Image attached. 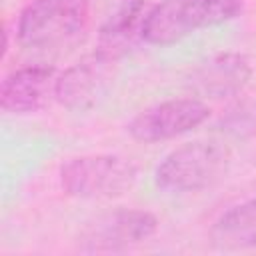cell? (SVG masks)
<instances>
[{
    "label": "cell",
    "instance_id": "6da1fadb",
    "mask_svg": "<svg viewBox=\"0 0 256 256\" xmlns=\"http://www.w3.org/2000/svg\"><path fill=\"white\" fill-rule=\"evenodd\" d=\"M240 6V0H160L144 16L140 36L148 44L168 46L200 28L234 18Z\"/></svg>",
    "mask_w": 256,
    "mask_h": 256
},
{
    "label": "cell",
    "instance_id": "7a4b0ae2",
    "mask_svg": "<svg viewBox=\"0 0 256 256\" xmlns=\"http://www.w3.org/2000/svg\"><path fill=\"white\" fill-rule=\"evenodd\" d=\"M90 0H32L20 14V44L32 50H54L80 38L88 24Z\"/></svg>",
    "mask_w": 256,
    "mask_h": 256
},
{
    "label": "cell",
    "instance_id": "3957f363",
    "mask_svg": "<svg viewBox=\"0 0 256 256\" xmlns=\"http://www.w3.org/2000/svg\"><path fill=\"white\" fill-rule=\"evenodd\" d=\"M230 166V150L214 140H196L172 150L156 168V184L166 192H198L218 182Z\"/></svg>",
    "mask_w": 256,
    "mask_h": 256
},
{
    "label": "cell",
    "instance_id": "277c9868",
    "mask_svg": "<svg viewBox=\"0 0 256 256\" xmlns=\"http://www.w3.org/2000/svg\"><path fill=\"white\" fill-rule=\"evenodd\" d=\"M60 182L76 198H116L134 186L136 166L112 154L80 156L60 168Z\"/></svg>",
    "mask_w": 256,
    "mask_h": 256
},
{
    "label": "cell",
    "instance_id": "5b68a950",
    "mask_svg": "<svg viewBox=\"0 0 256 256\" xmlns=\"http://www.w3.org/2000/svg\"><path fill=\"white\" fill-rule=\"evenodd\" d=\"M158 220L146 210L120 208L96 218L80 236L86 252H118L146 242L156 234Z\"/></svg>",
    "mask_w": 256,
    "mask_h": 256
},
{
    "label": "cell",
    "instance_id": "8992f818",
    "mask_svg": "<svg viewBox=\"0 0 256 256\" xmlns=\"http://www.w3.org/2000/svg\"><path fill=\"white\" fill-rule=\"evenodd\" d=\"M210 108L198 98H178L154 104L142 110L130 124L128 132L134 140L152 144L182 136L206 122Z\"/></svg>",
    "mask_w": 256,
    "mask_h": 256
},
{
    "label": "cell",
    "instance_id": "52a82bcc",
    "mask_svg": "<svg viewBox=\"0 0 256 256\" xmlns=\"http://www.w3.org/2000/svg\"><path fill=\"white\" fill-rule=\"evenodd\" d=\"M114 58L96 50L82 58L56 80V100L70 110H86L98 102L112 82Z\"/></svg>",
    "mask_w": 256,
    "mask_h": 256
},
{
    "label": "cell",
    "instance_id": "ba28073f",
    "mask_svg": "<svg viewBox=\"0 0 256 256\" xmlns=\"http://www.w3.org/2000/svg\"><path fill=\"white\" fill-rule=\"evenodd\" d=\"M56 80L52 68L26 66L8 74L2 82V110L8 114H32L42 110L56 96Z\"/></svg>",
    "mask_w": 256,
    "mask_h": 256
},
{
    "label": "cell",
    "instance_id": "9c48e42d",
    "mask_svg": "<svg viewBox=\"0 0 256 256\" xmlns=\"http://www.w3.org/2000/svg\"><path fill=\"white\" fill-rule=\"evenodd\" d=\"M250 74V64L242 54H218L194 70L190 86L200 96L220 100L236 96L246 86Z\"/></svg>",
    "mask_w": 256,
    "mask_h": 256
},
{
    "label": "cell",
    "instance_id": "30bf717a",
    "mask_svg": "<svg viewBox=\"0 0 256 256\" xmlns=\"http://www.w3.org/2000/svg\"><path fill=\"white\" fill-rule=\"evenodd\" d=\"M210 240L220 250L256 248V200L226 210L210 228Z\"/></svg>",
    "mask_w": 256,
    "mask_h": 256
},
{
    "label": "cell",
    "instance_id": "8fae6325",
    "mask_svg": "<svg viewBox=\"0 0 256 256\" xmlns=\"http://www.w3.org/2000/svg\"><path fill=\"white\" fill-rule=\"evenodd\" d=\"M220 130L236 138H248L256 134V100H242L226 110L220 118Z\"/></svg>",
    "mask_w": 256,
    "mask_h": 256
}]
</instances>
